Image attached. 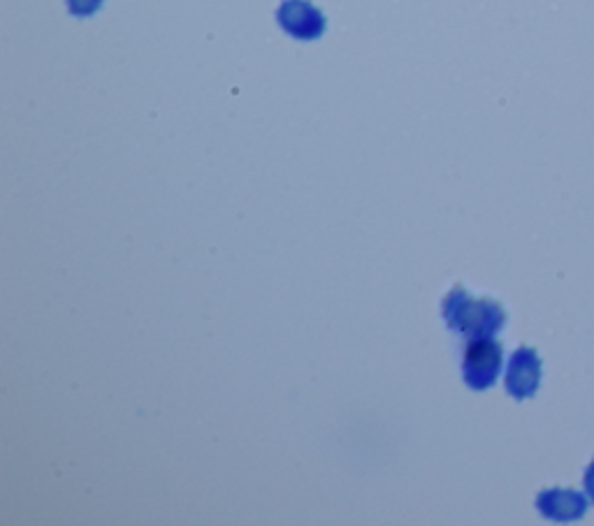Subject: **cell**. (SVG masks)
Returning a JSON list of instances; mask_svg holds the SVG:
<instances>
[{"label":"cell","mask_w":594,"mask_h":526,"mask_svg":"<svg viewBox=\"0 0 594 526\" xmlns=\"http://www.w3.org/2000/svg\"><path fill=\"white\" fill-rule=\"evenodd\" d=\"M277 19L284 31L293 38L314 40L326 31V17L309 0H284Z\"/></svg>","instance_id":"4"},{"label":"cell","mask_w":594,"mask_h":526,"mask_svg":"<svg viewBox=\"0 0 594 526\" xmlns=\"http://www.w3.org/2000/svg\"><path fill=\"white\" fill-rule=\"evenodd\" d=\"M583 485H585V494L590 496V501L594 504V460L587 464L585 475H583Z\"/></svg>","instance_id":"7"},{"label":"cell","mask_w":594,"mask_h":526,"mask_svg":"<svg viewBox=\"0 0 594 526\" xmlns=\"http://www.w3.org/2000/svg\"><path fill=\"white\" fill-rule=\"evenodd\" d=\"M536 508L543 517L555 522H576L587 513V498L576 489L551 487L536 496Z\"/></svg>","instance_id":"5"},{"label":"cell","mask_w":594,"mask_h":526,"mask_svg":"<svg viewBox=\"0 0 594 526\" xmlns=\"http://www.w3.org/2000/svg\"><path fill=\"white\" fill-rule=\"evenodd\" d=\"M103 6V0H68V8L72 14L78 17H89L93 12H98V8Z\"/></svg>","instance_id":"6"},{"label":"cell","mask_w":594,"mask_h":526,"mask_svg":"<svg viewBox=\"0 0 594 526\" xmlns=\"http://www.w3.org/2000/svg\"><path fill=\"white\" fill-rule=\"evenodd\" d=\"M443 318L455 332L474 337H494L506 324V309L490 297H474L464 286L451 288L443 297Z\"/></svg>","instance_id":"1"},{"label":"cell","mask_w":594,"mask_h":526,"mask_svg":"<svg viewBox=\"0 0 594 526\" xmlns=\"http://www.w3.org/2000/svg\"><path fill=\"white\" fill-rule=\"evenodd\" d=\"M541 375H543V362L541 355L536 353V348L520 345L509 360L506 392L513 399H518V402H523V399L536 394L541 385Z\"/></svg>","instance_id":"3"},{"label":"cell","mask_w":594,"mask_h":526,"mask_svg":"<svg viewBox=\"0 0 594 526\" xmlns=\"http://www.w3.org/2000/svg\"><path fill=\"white\" fill-rule=\"evenodd\" d=\"M504 348L492 337L469 339L462 355V379L472 390H488L500 379Z\"/></svg>","instance_id":"2"}]
</instances>
